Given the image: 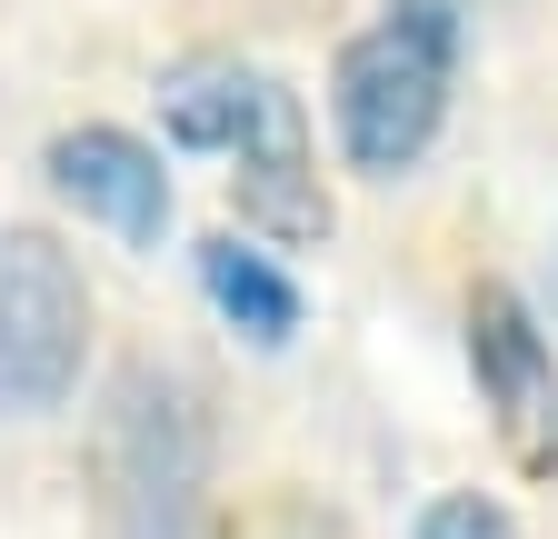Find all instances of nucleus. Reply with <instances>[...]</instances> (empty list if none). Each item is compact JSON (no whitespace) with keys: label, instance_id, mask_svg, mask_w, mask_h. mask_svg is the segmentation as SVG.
<instances>
[{"label":"nucleus","instance_id":"8","mask_svg":"<svg viewBox=\"0 0 558 539\" xmlns=\"http://www.w3.org/2000/svg\"><path fill=\"white\" fill-rule=\"evenodd\" d=\"M409 539H519V519L488 500V490H449V500L418 510V529H409Z\"/></svg>","mask_w":558,"mask_h":539},{"label":"nucleus","instance_id":"3","mask_svg":"<svg viewBox=\"0 0 558 539\" xmlns=\"http://www.w3.org/2000/svg\"><path fill=\"white\" fill-rule=\"evenodd\" d=\"M100 510L110 539H199L209 519V410L160 360H130L100 390Z\"/></svg>","mask_w":558,"mask_h":539},{"label":"nucleus","instance_id":"1","mask_svg":"<svg viewBox=\"0 0 558 539\" xmlns=\"http://www.w3.org/2000/svg\"><path fill=\"white\" fill-rule=\"evenodd\" d=\"M160 130L180 151L240 160L230 190H240L250 230H269V240H319L329 230V200H319V170H310V120L269 71H250V60H180L160 81Z\"/></svg>","mask_w":558,"mask_h":539},{"label":"nucleus","instance_id":"6","mask_svg":"<svg viewBox=\"0 0 558 539\" xmlns=\"http://www.w3.org/2000/svg\"><path fill=\"white\" fill-rule=\"evenodd\" d=\"M50 190L81 220L120 230L130 250H160V230H170V170H160V151L130 141V130H110V120L60 130V141H50Z\"/></svg>","mask_w":558,"mask_h":539},{"label":"nucleus","instance_id":"2","mask_svg":"<svg viewBox=\"0 0 558 539\" xmlns=\"http://www.w3.org/2000/svg\"><path fill=\"white\" fill-rule=\"evenodd\" d=\"M449 91H459V0H379V21L329 71V120L349 170L369 180L418 170L449 120Z\"/></svg>","mask_w":558,"mask_h":539},{"label":"nucleus","instance_id":"4","mask_svg":"<svg viewBox=\"0 0 558 539\" xmlns=\"http://www.w3.org/2000/svg\"><path fill=\"white\" fill-rule=\"evenodd\" d=\"M90 350V290L60 240L0 230V410H60Z\"/></svg>","mask_w":558,"mask_h":539},{"label":"nucleus","instance_id":"5","mask_svg":"<svg viewBox=\"0 0 558 539\" xmlns=\"http://www.w3.org/2000/svg\"><path fill=\"white\" fill-rule=\"evenodd\" d=\"M469 370H478V410L499 420L509 459L529 480H558V340L499 280L469 300Z\"/></svg>","mask_w":558,"mask_h":539},{"label":"nucleus","instance_id":"7","mask_svg":"<svg viewBox=\"0 0 558 539\" xmlns=\"http://www.w3.org/2000/svg\"><path fill=\"white\" fill-rule=\"evenodd\" d=\"M199 290H209V310H220L240 340H259V350H290L300 340V280L259 240H240V230L199 240Z\"/></svg>","mask_w":558,"mask_h":539}]
</instances>
